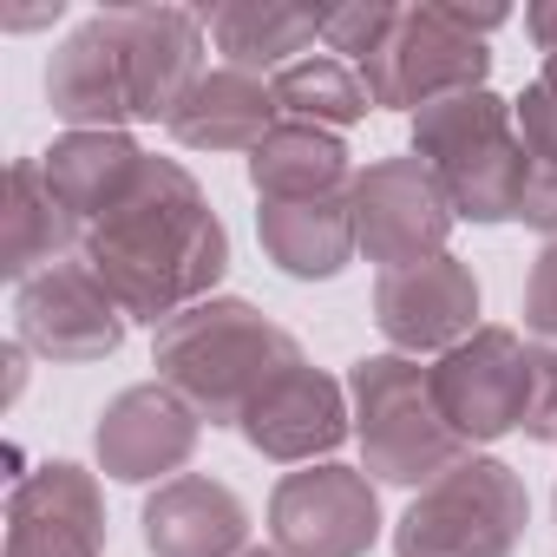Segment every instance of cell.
Wrapping results in <instances>:
<instances>
[{"instance_id": "1", "label": "cell", "mask_w": 557, "mask_h": 557, "mask_svg": "<svg viewBox=\"0 0 557 557\" xmlns=\"http://www.w3.org/2000/svg\"><path fill=\"white\" fill-rule=\"evenodd\" d=\"M79 256L112 289V302L158 335L171 315L216 296L230 269V230L177 158H145L132 197L86 230Z\"/></svg>"}, {"instance_id": "2", "label": "cell", "mask_w": 557, "mask_h": 557, "mask_svg": "<svg viewBox=\"0 0 557 557\" xmlns=\"http://www.w3.org/2000/svg\"><path fill=\"white\" fill-rule=\"evenodd\" d=\"M203 14L184 8H106L79 21L47 60V106L66 132L171 125L203 79Z\"/></svg>"}, {"instance_id": "3", "label": "cell", "mask_w": 557, "mask_h": 557, "mask_svg": "<svg viewBox=\"0 0 557 557\" xmlns=\"http://www.w3.org/2000/svg\"><path fill=\"white\" fill-rule=\"evenodd\" d=\"M296 361H309L302 342L283 322H269L256 302H243V296H210V302L171 315L151 335L158 381L177 387L197 407L203 426H243L256 394Z\"/></svg>"}, {"instance_id": "4", "label": "cell", "mask_w": 557, "mask_h": 557, "mask_svg": "<svg viewBox=\"0 0 557 557\" xmlns=\"http://www.w3.org/2000/svg\"><path fill=\"white\" fill-rule=\"evenodd\" d=\"M413 158H426L453 216L466 223H511L524 210L531 158H524L511 99H498L492 86L413 112Z\"/></svg>"}, {"instance_id": "5", "label": "cell", "mask_w": 557, "mask_h": 557, "mask_svg": "<svg viewBox=\"0 0 557 557\" xmlns=\"http://www.w3.org/2000/svg\"><path fill=\"white\" fill-rule=\"evenodd\" d=\"M348 400H355V440H361V472L374 485H400V492H426L433 479H446L459 459H472V446L446 426L440 400H433V374L413 355H361L348 368Z\"/></svg>"}, {"instance_id": "6", "label": "cell", "mask_w": 557, "mask_h": 557, "mask_svg": "<svg viewBox=\"0 0 557 557\" xmlns=\"http://www.w3.org/2000/svg\"><path fill=\"white\" fill-rule=\"evenodd\" d=\"M531 524V492L498 453L459 459L446 479L407 498L394 524V557H518Z\"/></svg>"}, {"instance_id": "7", "label": "cell", "mask_w": 557, "mask_h": 557, "mask_svg": "<svg viewBox=\"0 0 557 557\" xmlns=\"http://www.w3.org/2000/svg\"><path fill=\"white\" fill-rule=\"evenodd\" d=\"M374 112H426L440 99L459 92H485L492 79V47L459 27V14L446 0H420V8H400L387 40L355 66Z\"/></svg>"}, {"instance_id": "8", "label": "cell", "mask_w": 557, "mask_h": 557, "mask_svg": "<svg viewBox=\"0 0 557 557\" xmlns=\"http://www.w3.org/2000/svg\"><path fill=\"white\" fill-rule=\"evenodd\" d=\"M381 485L361 466H296L269 492V537L289 557H368L381 544Z\"/></svg>"}, {"instance_id": "9", "label": "cell", "mask_w": 557, "mask_h": 557, "mask_svg": "<svg viewBox=\"0 0 557 557\" xmlns=\"http://www.w3.org/2000/svg\"><path fill=\"white\" fill-rule=\"evenodd\" d=\"M426 374H433V400H440L446 426L466 446H492L505 433H524L537 361H531V342L518 329L485 322L472 342H459L453 355H440Z\"/></svg>"}, {"instance_id": "10", "label": "cell", "mask_w": 557, "mask_h": 557, "mask_svg": "<svg viewBox=\"0 0 557 557\" xmlns=\"http://www.w3.org/2000/svg\"><path fill=\"white\" fill-rule=\"evenodd\" d=\"M132 335V315L112 302V289L92 275L86 256H66L14 289V342L53 368L112 361Z\"/></svg>"}, {"instance_id": "11", "label": "cell", "mask_w": 557, "mask_h": 557, "mask_svg": "<svg viewBox=\"0 0 557 557\" xmlns=\"http://www.w3.org/2000/svg\"><path fill=\"white\" fill-rule=\"evenodd\" d=\"M453 223L459 216H453L440 177L426 171V158L400 151V158H374L355 171V236L381 275L446 256Z\"/></svg>"}, {"instance_id": "12", "label": "cell", "mask_w": 557, "mask_h": 557, "mask_svg": "<svg viewBox=\"0 0 557 557\" xmlns=\"http://www.w3.org/2000/svg\"><path fill=\"white\" fill-rule=\"evenodd\" d=\"M374 329L387 335L394 355H413V361H440L459 342H472L485 329L479 322V275H472V262H459L446 249L433 262L387 269L374 283Z\"/></svg>"}, {"instance_id": "13", "label": "cell", "mask_w": 557, "mask_h": 557, "mask_svg": "<svg viewBox=\"0 0 557 557\" xmlns=\"http://www.w3.org/2000/svg\"><path fill=\"white\" fill-rule=\"evenodd\" d=\"M243 446L256 459H275V466H322L335 459L348 440H355V400H348V381H335L329 368L315 361H296L283 368L256 407L243 413Z\"/></svg>"}, {"instance_id": "14", "label": "cell", "mask_w": 557, "mask_h": 557, "mask_svg": "<svg viewBox=\"0 0 557 557\" xmlns=\"http://www.w3.org/2000/svg\"><path fill=\"white\" fill-rule=\"evenodd\" d=\"M197 440H203L197 407L164 381H138V387L112 394L99 426H92L99 472L119 479V485H151V479L171 485L197 459Z\"/></svg>"}, {"instance_id": "15", "label": "cell", "mask_w": 557, "mask_h": 557, "mask_svg": "<svg viewBox=\"0 0 557 557\" xmlns=\"http://www.w3.org/2000/svg\"><path fill=\"white\" fill-rule=\"evenodd\" d=\"M8 557H106V492L86 466L47 459L8 492Z\"/></svg>"}, {"instance_id": "16", "label": "cell", "mask_w": 557, "mask_h": 557, "mask_svg": "<svg viewBox=\"0 0 557 557\" xmlns=\"http://www.w3.org/2000/svg\"><path fill=\"white\" fill-rule=\"evenodd\" d=\"M151 557H243L249 550V505L236 485L210 472H177L138 511Z\"/></svg>"}, {"instance_id": "17", "label": "cell", "mask_w": 557, "mask_h": 557, "mask_svg": "<svg viewBox=\"0 0 557 557\" xmlns=\"http://www.w3.org/2000/svg\"><path fill=\"white\" fill-rule=\"evenodd\" d=\"M256 243L289 283H335V275L361 256L355 190L302 197V203H256Z\"/></svg>"}, {"instance_id": "18", "label": "cell", "mask_w": 557, "mask_h": 557, "mask_svg": "<svg viewBox=\"0 0 557 557\" xmlns=\"http://www.w3.org/2000/svg\"><path fill=\"white\" fill-rule=\"evenodd\" d=\"M275 125H283V106H275V79H256V73H243V66H210L190 92H184V106L171 112V138L184 145V151H256Z\"/></svg>"}, {"instance_id": "19", "label": "cell", "mask_w": 557, "mask_h": 557, "mask_svg": "<svg viewBox=\"0 0 557 557\" xmlns=\"http://www.w3.org/2000/svg\"><path fill=\"white\" fill-rule=\"evenodd\" d=\"M79 243H86V230L60 203V190L47 184L40 158H14V171H8V210H0V275L21 289V283H34L40 269L79 256Z\"/></svg>"}, {"instance_id": "20", "label": "cell", "mask_w": 557, "mask_h": 557, "mask_svg": "<svg viewBox=\"0 0 557 557\" xmlns=\"http://www.w3.org/2000/svg\"><path fill=\"white\" fill-rule=\"evenodd\" d=\"M145 158H151V151H145L132 132H66V138H53V145L40 151V171H47V184L60 190V203L79 216V230H92L99 216H112V210L132 197Z\"/></svg>"}, {"instance_id": "21", "label": "cell", "mask_w": 557, "mask_h": 557, "mask_svg": "<svg viewBox=\"0 0 557 557\" xmlns=\"http://www.w3.org/2000/svg\"><path fill=\"white\" fill-rule=\"evenodd\" d=\"M223 66H243L256 79H275L289 73L296 60L315 53L322 27H329V8H289V0H236V8H210L203 14Z\"/></svg>"}, {"instance_id": "22", "label": "cell", "mask_w": 557, "mask_h": 557, "mask_svg": "<svg viewBox=\"0 0 557 557\" xmlns=\"http://www.w3.org/2000/svg\"><path fill=\"white\" fill-rule=\"evenodd\" d=\"M249 184H256V203L335 197V190H355V158H348L342 132L283 119V125H275V132L249 151Z\"/></svg>"}, {"instance_id": "23", "label": "cell", "mask_w": 557, "mask_h": 557, "mask_svg": "<svg viewBox=\"0 0 557 557\" xmlns=\"http://www.w3.org/2000/svg\"><path fill=\"white\" fill-rule=\"evenodd\" d=\"M275 106H283V119L322 125V132H348V125H361L374 112L361 73L348 60H335V53H309L289 73H275Z\"/></svg>"}, {"instance_id": "24", "label": "cell", "mask_w": 557, "mask_h": 557, "mask_svg": "<svg viewBox=\"0 0 557 557\" xmlns=\"http://www.w3.org/2000/svg\"><path fill=\"white\" fill-rule=\"evenodd\" d=\"M511 112H518V138H524V158H531V190H524V210L518 216L544 243H557V99L531 79L511 99Z\"/></svg>"}, {"instance_id": "25", "label": "cell", "mask_w": 557, "mask_h": 557, "mask_svg": "<svg viewBox=\"0 0 557 557\" xmlns=\"http://www.w3.org/2000/svg\"><path fill=\"white\" fill-rule=\"evenodd\" d=\"M394 0H355V8H329V27H322V40L335 47V60H348V66H361L381 40H387V27H394Z\"/></svg>"}, {"instance_id": "26", "label": "cell", "mask_w": 557, "mask_h": 557, "mask_svg": "<svg viewBox=\"0 0 557 557\" xmlns=\"http://www.w3.org/2000/svg\"><path fill=\"white\" fill-rule=\"evenodd\" d=\"M524 342L557 348V243H544L524 275Z\"/></svg>"}, {"instance_id": "27", "label": "cell", "mask_w": 557, "mask_h": 557, "mask_svg": "<svg viewBox=\"0 0 557 557\" xmlns=\"http://www.w3.org/2000/svg\"><path fill=\"white\" fill-rule=\"evenodd\" d=\"M537 381H531V413H524V440L557 446V348H531Z\"/></svg>"}, {"instance_id": "28", "label": "cell", "mask_w": 557, "mask_h": 557, "mask_svg": "<svg viewBox=\"0 0 557 557\" xmlns=\"http://www.w3.org/2000/svg\"><path fill=\"white\" fill-rule=\"evenodd\" d=\"M66 14V0H47V8H0V27L8 34H27V27H53Z\"/></svg>"}, {"instance_id": "29", "label": "cell", "mask_w": 557, "mask_h": 557, "mask_svg": "<svg viewBox=\"0 0 557 557\" xmlns=\"http://www.w3.org/2000/svg\"><path fill=\"white\" fill-rule=\"evenodd\" d=\"M524 27H531L537 53H557V0H550V8H524Z\"/></svg>"}, {"instance_id": "30", "label": "cell", "mask_w": 557, "mask_h": 557, "mask_svg": "<svg viewBox=\"0 0 557 557\" xmlns=\"http://www.w3.org/2000/svg\"><path fill=\"white\" fill-rule=\"evenodd\" d=\"M537 86H544V92L557 99V53H544V73H537Z\"/></svg>"}, {"instance_id": "31", "label": "cell", "mask_w": 557, "mask_h": 557, "mask_svg": "<svg viewBox=\"0 0 557 557\" xmlns=\"http://www.w3.org/2000/svg\"><path fill=\"white\" fill-rule=\"evenodd\" d=\"M243 557H289V550H275V544H249Z\"/></svg>"}, {"instance_id": "32", "label": "cell", "mask_w": 557, "mask_h": 557, "mask_svg": "<svg viewBox=\"0 0 557 557\" xmlns=\"http://www.w3.org/2000/svg\"><path fill=\"white\" fill-rule=\"evenodd\" d=\"M550 505H557V492H550Z\"/></svg>"}]
</instances>
